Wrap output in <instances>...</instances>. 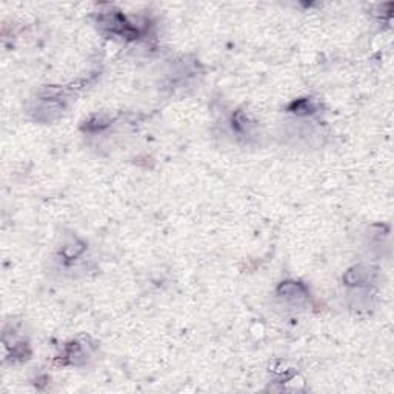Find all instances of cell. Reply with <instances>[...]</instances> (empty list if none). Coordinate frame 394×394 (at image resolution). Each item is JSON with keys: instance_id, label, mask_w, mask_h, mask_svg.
I'll use <instances>...</instances> for the list:
<instances>
[{"instance_id": "obj_1", "label": "cell", "mask_w": 394, "mask_h": 394, "mask_svg": "<svg viewBox=\"0 0 394 394\" xmlns=\"http://www.w3.org/2000/svg\"><path fill=\"white\" fill-rule=\"evenodd\" d=\"M368 276H370V271L367 268H363V267H356L353 270H349L345 277H343V281L346 282V285H360L363 282H367L368 279Z\"/></svg>"}, {"instance_id": "obj_2", "label": "cell", "mask_w": 394, "mask_h": 394, "mask_svg": "<svg viewBox=\"0 0 394 394\" xmlns=\"http://www.w3.org/2000/svg\"><path fill=\"white\" fill-rule=\"evenodd\" d=\"M279 293L281 294H302L303 293V286L294 282H285L279 286Z\"/></svg>"}]
</instances>
